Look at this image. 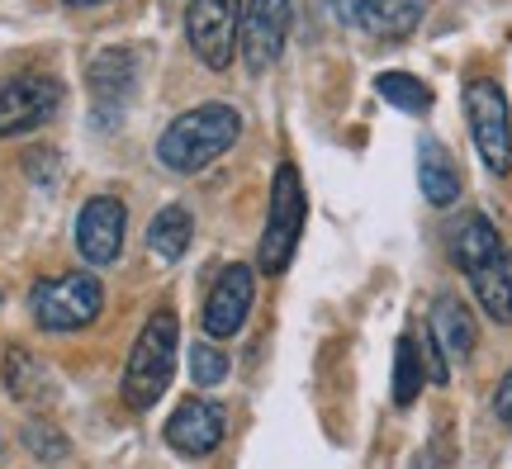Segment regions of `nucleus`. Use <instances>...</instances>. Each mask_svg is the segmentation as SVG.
I'll return each mask as SVG.
<instances>
[{
	"instance_id": "nucleus-6",
	"label": "nucleus",
	"mask_w": 512,
	"mask_h": 469,
	"mask_svg": "<svg viewBox=\"0 0 512 469\" xmlns=\"http://www.w3.org/2000/svg\"><path fill=\"white\" fill-rule=\"evenodd\" d=\"M465 119H470V138L479 147V162L489 166L494 176H508L512 171V114H508L503 91H498V81L475 76L465 86Z\"/></svg>"
},
{
	"instance_id": "nucleus-24",
	"label": "nucleus",
	"mask_w": 512,
	"mask_h": 469,
	"mask_svg": "<svg viewBox=\"0 0 512 469\" xmlns=\"http://www.w3.org/2000/svg\"><path fill=\"white\" fill-rule=\"evenodd\" d=\"M361 5H366V0H328V10H332V19H337V24H356Z\"/></svg>"
},
{
	"instance_id": "nucleus-15",
	"label": "nucleus",
	"mask_w": 512,
	"mask_h": 469,
	"mask_svg": "<svg viewBox=\"0 0 512 469\" xmlns=\"http://www.w3.org/2000/svg\"><path fill=\"white\" fill-rule=\"evenodd\" d=\"M418 185H422V199L432 204V209H451L460 199V166L456 157L446 152L441 138H422L418 143Z\"/></svg>"
},
{
	"instance_id": "nucleus-14",
	"label": "nucleus",
	"mask_w": 512,
	"mask_h": 469,
	"mask_svg": "<svg viewBox=\"0 0 512 469\" xmlns=\"http://www.w3.org/2000/svg\"><path fill=\"white\" fill-rule=\"evenodd\" d=\"M427 327H432V337L441 342L446 361H470V356H475V346H479L475 313L460 304L456 294H437V304H432V318H427Z\"/></svg>"
},
{
	"instance_id": "nucleus-16",
	"label": "nucleus",
	"mask_w": 512,
	"mask_h": 469,
	"mask_svg": "<svg viewBox=\"0 0 512 469\" xmlns=\"http://www.w3.org/2000/svg\"><path fill=\"white\" fill-rule=\"evenodd\" d=\"M422 15H427V0H366L351 29L384 38V43H399V38H408L418 29Z\"/></svg>"
},
{
	"instance_id": "nucleus-3",
	"label": "nucleus",
	"mask_w": 512,
	"mask_h": 469,
	"mask_svg": "<svg viewBox=\"0 0 512 469\" xmlns=\"http://www.w3.org/2000/svg\"><path fill=\"white\" fill-rule=\"evenodd\" d=\"M176 342H181L176 313H171V308H157V313L143 323L133 351H128L124 384H119V394H124V403L133 413H147V408L171 389V375H176Z\"/></svg>"
},
{
	"instance_id": "nucleus-25",
	"label": "nucleus",
	"mask_w": 512,
	"mask_h": 469,
	"mask_svg": "<svg viewBox=\"0 0 512 469\" xmlns=\"http://www.w3.org/2000/svg\"><path fill=\"white\" fill-rule=\"evenodd\" d=\"M413 469H441V460H437V455H432V451H422L418 460H413Z\"/></svg>"
},
{
	"instance_id": "nucleus-9",
	"label": "nucleus",
	"mask_w": 512,
	"mask_h": 469,
	"mask_svg": "<svg viewBox=\"0 0 512 469\" xmlns=\"http://www.w3.org/2000/svg\"><path fill=\"white\" fill-rule=\"evenodd\" d=\"M290 38V0H242L238 53L252 76L271 72Z\"/></svg>"
},
{
	"instance_id": "nucleus-11",
	"label": "nucleus",
	"mask_w": 512,
	"mask_h": 469,
	"mask_svg": "<svg viewBox=\"0 0 512 469\" xmlns=\"http://www.w3.org/2000/svg\"><path fill=\"white\" fill-rule=\"evenodd\" d=\"M124 228H128V209L119 195H95L81 204L76 214V247L91 266H114L124 252Z\"/></svg>"
},
{
	"instance_id": "nucleus-19",
	"label": "nucleus",
	"mask_w": 512,
	"mask_h": 469,
	"mask_svg": "<svg viewBox=\"0 0 512 469\" xmlns=\"http://www.w3.org/2000/svg\"><path fill=\"white\" fill-rule=\"evenodd\" d=\"M5 389L19 398V403H43V398L53 394V384H48V375H43V365L29 356V351H10L5 356Z\"/></svg>"
},
{
	"instance_id": "nucleus-27",
	"label": "nucleus",
	"mask_w": 512,
	"mask_h": 469,
	"mask_svg": "<svg viewBox=\"0 0 512 469\" xmlns=\"http://www.w3.org/2000/svg\"><path fill=\"white\" fill-rule=\"evenodd\" d=\"M508 271H512V252H508Z\"/></svg>"
},
{
	"instance_id": "nucleus-8",
	"label": "nucleus",
	"mask_w": 512,
	"mask_h": 469,
	"mask_svg": "<svg viewBox=\"0 0 512 469\" xmlns=\"http://www.w3.org/2000/svg\"><path fill=\"white\" fill-rule=\"evenodd\" d=\"M238 24L242 0H190L185 10V38L209 72H228V62L238 53Z\"/></svg>"
},
{
	"instance_id": "nucleus-5",
	"label": "nucleus",
	"mask_w": 512,
	"mask_h": 469,
	"mask_svg": "<svg viewBox=\"0 0 512 469\" xmlns=\"http://www.w3.org/2000/svg\"><path fill=\"white\" fill-rule=\"evenodd\" d=\"M29 308H34V323L43 332H81L100 318L105 285L91 271H67L57 280H38L29 294Z\"/></svg>"
},
{
	"instance_id": "nucleus-17",
	"label": "nucleus",
	"mask_w": 512,
	"mask_h": 469,
	"mask_svg": "<svg viewBox=\"0 0 512 469\" xmlns=\"http://www.w3.org/2000/svg\"><path fill=\"white\" fill-rule=\"evenodd\" d=\"M190 242H195V218H190L185 204H166L147 228V247H152L157 261H181L190 252Z\"/></svg>"
},
{
	"instance_id": "nucleus-7",
	"label": "nucleus",
	"mask_w": 512,
	"mask_h": 469,
	"mask_svg": "<svg viewBox=\"0 0 512 469\" xmlns=\"http://www.w3.org/2000/svg\"><path fill=\"white\" fill-rule=\"evenodd\" d=\"M143 81V57L138 48H105L91 57L86 67V86H91V105H95V128H119L124 109L133 105Z\"/></svg>"
},
{
	"instance_id": "nucleus-21",
	"label": "nucleus",
	"mask_w": 512,
	"mask_h": 469,
	"mask_svg": "<svg viewBox=\"0 0 512 469\" xmlns=\"http://www.w3.org/2000/svg\"><path fill=\"white\" fill-rule=\"evenodd\" d=\"M190 379L200 389H214L228 379V356L219 351V342H195L190 346Z\"/></svg>"
},
{
	"instance_id": "nucleus-13",
	"label": "nucleus",
	"mask_w": 512,
	"mask_h": 469,
	"mask_svg": "<svg viewBox=\"0 0 512 469\" xmlns=\"http://www.w3.org/2000/svg\"><path fill=\"white\" fill-rule=\"evenodd\" d=\"M252 299H256V275L247 261L238 266H228L219 271L214 289H209V299H204V337H238V327L247 323V313H252Z\"/></svg>"
},
{
	"instance_id": "nucleus-26",
	"label": "nucleus",
	"mask_w": 512,
	"mask_h": 469,
	"mask_svg": "<svg viewBox=\"0 0 512 469\" xmlns=\"http://www.w3.org/2000/svg\"><path fill=\"white\" fill-rule=\"evenodd\" d=\"M62 5H72V10H86V5H105V0H62Z\"/></svg>"
},
{
	"instance_id": "nucleus-10",
	"label": "nucleus",
	"mask_w": 512,
	"mask_h": 469,
	"mask_svg": "<svg viewBox=\"0 0 512 469\" xmlns=\"http://www.w3.org/2000/svg\"><path fill=\"white\" fill-rule=\"evenodd\" d=\"M67 91H62V81L57 76H15V81H5L0 86V138H19V133H34L53 119L57 109H62Z\"/></svg>"
},
{
	"instance_id": "nucleus-4",
	"label": "nucleus",
	"mask_w": 512,
	"mask_h": 469,
	"mask_svg": "<svg viewBox=\"0 0 512 469\" xmlns=\"http://www.w3.org/2000/svg\"><path fill=\"white\" fill-rule=\"evenodd\" d=\"M304 218H309V195H304V181H299V166L285 162L271 181V209H266V228H261V242H256V271H290L299 237H304Z\"/></svg>"
},
{
	"instance_id": "nucleus-20",
	"label": "nucleus",
	"mask_w": 512,
	"mask_h": 469,
	"mask_svg": "<svg viewBox=\"0 0 512 469\" xmlns=\"http://www.w3.org/2000/svg\"><path fill=\"white\" fill-rule=\"evenodd\" d=\"M375 91L389 100L394 109H403V114H427L432 109V86L427 81H418L413 72H380L375 76Z\"/></svg>"
},
{
	"instance_id": "nucleus-18",
	"label": "nucleus",
	"mask_w": 512,
	"mask_h": 469,
	"mask_svg": "<svg viewBox=\"0 0 512 469\" xmlns=\"http://www.w3.org/2000/svg\"><path fill=\"white\" fill-rule=\"evenodd\" d=\"M422 384H427V365H422L418 337H413V327H408L399 337V346H394V403H399V408L418 403Z\"/></svg>"
},
{
	"instance_id": "nucleus-23",
	"label": "nucleus",
	"mask_w": 512,
	"mask_h": 469,
	"mask_svg": "<svg viewBox=\"0 0 512 469\" xmlns=\"http://www.w3.org/2000/svg\"><path fill=\"white\" fill-rule=\"evenodd\" d=\"M494 417L512 432V370L498 379V389H494Z\"/></svg>"
},
{
	"instance_id": "nucleus-2",
	"label": "nucleus",
	"mask_w": 512,
	"mask_h": 469,
	"mask_svg": "<svg viewBox=\"0 0 512 469\" xmlns=\"http://www.w3.org/2000/svg\"><path fill=\"white\" fill-rule=\"evenodd\" d=\"M242 133V114L233 105H223V100H204V105L185 109L176 114L171 124L162 128V138H157V157H162L166 171H204L209 162H219L228 147L238 143Z\"/></svg>"
},
{
	"instance_id": "nucleus-22",
	"label": "nucleus",
	"mask_w": 512,
	"mask_h": 469,
	"mask_svg": "<svg viewBox=\"0 0 512 469\" xmlns=\"http://www.w3.org/2000/svg\"><path fill=\"white\" fill-rule=\"evenodd\" d=\"M24 441H29V446H34V455H38V460H48V465L67 455V436L53 432L48 422H29V427H24Z\"/></svg>"
},
{
	"instance_id": "nucleus-12",
	"label": "nucleus",
	"mask_w": 512,
	"mask_h": 469,
	"mask_svg": "<svg viewBox=\"0 0 512 469\" xmlns=\"http://www.w3.org/2000/svg\"><path fill=\"white\" fill-rule=\"evenodd\" d=\"M223 432H228V417H223L219 403L209 398H181L176 413L166 417V446L185 460H204V455L219 451Z\"/></svg>"
},
{
	"instance_id": "nucleus-1",
	"label": "nucleus",
	"mask_w": 512,
	"mask_h": 469,
	"mask_svg": "<svg viewBox=\"0 0 512 469\" xmlns=\"http://www.w3.org/2000/svg\"><path fill=\"white\" fill-rule=\"evenodd\" d=\"M451 256H456V266L475 289L479 308L494 323H512V271L494 223L484 214H465L456 223V233H451Z\"/></svg>"
}]
</instances>
